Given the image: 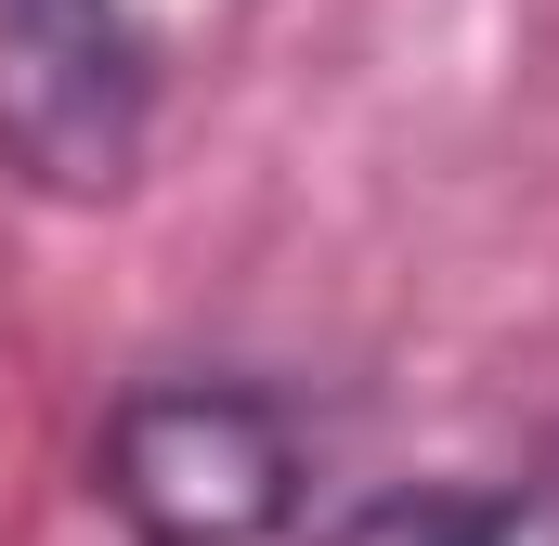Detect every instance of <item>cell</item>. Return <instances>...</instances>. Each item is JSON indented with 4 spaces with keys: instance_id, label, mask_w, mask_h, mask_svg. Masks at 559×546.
I'll return each instance as SVG.
<instances>
[{
    "instance_id": "cell-1",
    "label": "cell",
    "mask_w": 559,
    "mask_h": 546,
    "mask_svg": "<svg viewBox=\"0 0 559 546\" xmlns=\"http://www.w3.org/2000/svg\"><path fill=\"white\" fill-rule=\"evenodd\" d=\"M92 495L131 546H274L312 508V416L274 378H131L92 429Z\"/></svg>"
},
{
    "instance_id": "cell-2",
    "label": "cell",
    "mask_w": 559,
    "mask_h": 546,
    "mask_svg": "<svg viewBox=\"0 0 559 546\" xmlns=\"http://www.w3.org/2000/svg\"><path fill=\"white\" fill-rule=\"evenodd\" d=\"M156 92L143 0H0V169L39 209H118L156 156Z\"/></svg>"
},
{
    "instance_id": "cell-3",
    "label": "cell",
    "mask_w": 559,
    "mask_h": 546,
    "mask_svg": "<svg viewBox=\"0 0 559 546\" xmlns=\"http://www.w3.org/2000/svg\"><path fill=\"white\" fill-rule=\"evenodd\" d=\"M325 546H559V468H508V482H404L338 508Z\"/></svg>"
}]
</instances>
